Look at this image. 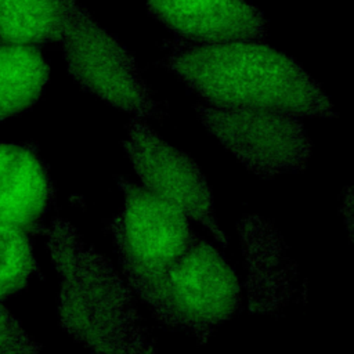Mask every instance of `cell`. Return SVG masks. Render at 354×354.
I'll return each mask as SVG.
<instances>
[{
  "mask_svg": "<svg viewBox=\"0 0 354 354\" xmlns=\"http://www.w3.org/2000/svg\"><path fill=\"white\" fill-rule=\"evenodd\" d=\"M46 235L58 274V313L64 330L98 353L153 351L126 277L123 279L71 221L53 220Z\"/></svg>",
  "mask_w": 354,
  "mask_h": 354,
  "instance_id": "7a4b0ae2",
  "label": "cell"
},
{
  "mask_svg": "<svg viewBox=\"0 0 354 354\" xmlns=\"http://www.w3.org/2000/svg\"><path fill=\"white\" fill-rule=\"evenodd\" d=\"M48 64L35 46H0V122L30 108L48 80Z\"/></svg>",
  "mask_w": 354,
  "mask_h": 354,
  "instance_id": "8fae6325",
  "label": "cell"
},
{
  "mask_svg": "<svg viewBox=\"0 0 354 354\" xmlns=\"http://www.w3.org/2000/svg\"><path fill=\"white\" fill-rule=\"evenodd\" d=\"M246 264V296L253 313L278 314L297 293V267L277 228L254 214L238 223Z\"/></svg>",
  "mask_w": 354,
  "mask_h": 354,
  "instance_id": "ba28073f",
  "label": "cell"
},
{
  "mask_svg": "<svg viewBox=\"0 0 354 354\" xmlns=\"http://www.w3.org/2000/svg\"><path fill=\"white\" fill-rule=\"evenodd\" d=\"M37 270L28 232L0 223V300L19 292Z\"/></svg>",
  "mask_w": 354,
  "mask_h": 354,
  "instance_id": "4fadbf2b",
  "label": "cell"
},
{
  "mask_svg": "<svg viewBox=\"0 0 354 354\" xmlns=\"http://www.w3.org/2000/svg\"><path fill=\"white\" fill-rule=\"evenodd\" d=\"M162 64L210 105L335 115L321 86L296 61L254 40L189 41Z\"/></svg>",
  "mask_w": 354,
  "mask_h": 354,
  "instance_id": "6da1fadb",
  "label": "cell"
},
{
  "mask_svg": "<svg viewBox=\"0 0 354 354\" xmlns=\"http://www.w3.org/2000/svg\"><path fill=\"white\" fill-rule=\"evenodd\" d=\"M148 11L191 43L263 40L264 15L246 0H145Z\"/></svg>",
  "mask_w": 354,
  "mask_h": 354,
  "instance_id": "9c48e42d",
  "label": "cell"
},
{
  "mask_svg": "<svg viewBox=\"0 0 354 354\" xmlns=\"http://www.w3.org/2000/svg\"><path fill=\"white\" fill-rule=\"evenodd\" d=\"M123 207L111 220V235L131 288L165 272L199 236L188 216L144 185L118 180Z\"/></svg>",
  "mask_w": 354,
  "mask_h": 354,
  "instance_id": "5b68a950",
  "label": "cell"
},
{
  "mask_svg": "<svg viewBox=\"0 0 354 354\" xmlns=\"http://www.w3.org/2000/svg\"><path fill=\"white\" fill-rule=\"evenodd\" d=\"M202 123L260 177L295 173L306 167L311 144L296 115L259 109L198 104Z\"/></svg>",
  "mask_w": 354,
  "mask_h": 354,
  "instance_id": "8992f818",
  "label": "cell"
},
{
  "mask_svg": "<svg viewBox=\"0 0 354 354\" xmlns=\"http://www.w3.org/2000/svg\"><path fill=\"white\" fill-rule=\"evenodd\" d=\"M59 43L68 71L82 88L137 118H162V108L133 55L79 0H69V17Z\"/></svg>",
  "mask_w": 354,
  "mask_h": 354,
  "instance_id": "277c9868",
  "label": "cell"
},
{
  "mask_svg": "<svg viewBox=\"0 0 354 354\" xmlns=\"http://www.w3.org/2000/svg\"><path fill=\"white\" fill-rule=\"evenodd\" d=\"M69 17V0H0V39L39 46L59 41Z\"/></svg>",
  "mask_w": 354,
  "mask_h": 354,
  "instance_id": "7c38bea8",
  "label": "cell"
},
{
  "mask_svg": "<svg viewBox=\"0 0 354 354\" xmlns=\"http://www.w3.org/2000/svg\"><path fill=\"white\" fill-rule=\"evenodd\" d=\"M342 213L348 230V235L354 242V183L348 185L343 192L342 199Z\"/></svg>",
  "mask_w": 354,
  "mask_h": 354,
  "instance_id": "9a60e30c",
  "label": "cell"
},
{
  "mask_svg": "<svg viewBox=\"0 0 354 354\" xmlns=\"http://www.w3.org/2000/svg\"><path fill=\"white\" fill-rule=\"evenodd\" d=\"M153 315L206 342L239 307L235 274L201 238L159 277L131 288Z\"/></svg>",
  "mask_w": 354,
  "mask_h": 354,
  "instance_id": "3957f363",
  "label": "cell"
},
{
  "mask_svg": "<svg viewBox=\"0 0 354 354\" xmlns=\"http://www.w3.org/2000/svg\"><path fill=\"white\" fill-rule=\"evenodd\" d=\"M54 196L48 170L35 147L0 144V223L35 231Z\"/></svg>",
  "mask_w": 354,
  "mask_h": 354,
  "instance_id": "30bf717a",
  "label": "cell"
},
{
  "mask_svg": "<svg viewBox=\"0 0 354 354\" xmlns=\"http://www.w3.org/2000/svg\"><path fill=\"white\" fill-rule=\"evenodd\" d=\"M41 347L35 342L18 319L0 304V353H32Z\"/></svg>",
  "mask_w": 354,
  "mask_h": 354,
  "instance_id": "5bb4252c",
  "label": "cell"
},
{
  "mask_svg": "<svg viewBox=\"0 0 354 354\" xmlns=\"http://www.w3.org/2000/svg\"><path fill=\"white\" fill-rule=\"evenodd\" d=\"M124 152L142 185L156 196L201 223L227 245L214 216L212 192L198 165L166 142L142 118L134 116L126 127Z\"/></svg>",
  "mask_w": 354,
  "mask_h": 354,
  "instance_id": "52a82bcc",
  "label": "cell"
}]
</instances>
